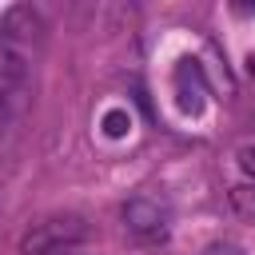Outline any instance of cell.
<instances>
[{"label":"cell","mask_w":255,"mask_h":255,"mask_svg":"<svg viewBox=\"0 0 255 255\" xmlns=\"http://www.w3.org/2000/svg\"><path fill=\"white\" fill-rule=\"evenodd\" d=\"M124 120H128L124 112H108V116H104V128H108L112 135H120V131H124Z\"/></svg>","instance_id":"cell-9"},{"label":"cell","mask_w":255,"mask_h":255,"mask_svg":"<svg viewBox=\"0 0 255 255\" xmlns=\"http://www.w3.org/2000/svg\"><path fill=\"white\" fill-rule=\"evenodd\" d=\"M231 207H235V215H243L247 223H255V179L231 187Z\"/></svg>","instance_id":"cell-6"},{"label":"cell","mask_w":255,"mask_h":255,"mask_svg":"<svg viewBox=\"0 0 255 255\" xmlns=\"http://www.w3.org/2000/svg\"><path fill=\"white\" fill-rule=\"evenodd\" d=\"M251 72H255V56H251Z\"/></svg>","instance_id":"cell-10"},{"label":"cell","mask_w":255,"mask_h":255,"mask_svg":"<svg viewBox=\"0 0 255 255\" xmlns=\"http://www.w3.org/2000/svg\"><path fill=\"white\" fill-rule=\"evenodd\" d=\"M24 84V60L8 48H0V108L8 104V96Z\"/></svg>","instance_id":"cell-5"},{"label":"cell","mask_w":255,"mask_h":255,"mask_svg":"<svg viewBox=\"0 0 255 255\" xmlns=\"http://www.w3.org/2000/svg\"><path fill=\"white\" fill-rule=\"evenodd\" d=\"M167 223H171L167 203L155 199V195H131V199L124 203V227H128L135 239H143V243L163 239V235H167Z\"/></svg>","instance_id":"cell-2"},{"label":"cell","mask_w":255,"mask_h":255,"mask_svg":"<svg viewBox=\"0 0 255 255\" xmlns=\"http://www.w3.org/2000/svg\"><path fill=\"white\" fill-rule=\"evenodd\" d=\"M44 32V20L32 4H12L0 16V40H32Z\"/></svg>","instance_id":"cell-3"},{"label":"cell","mask_w":255,"mask_h":255,"mask_svg":"<svg viewBox=\"0 0 255 255\" xmlns=\"http://www.w3.org/2000/svg\"><path fill=\"white\" fill-rule=\"evenodd\" d=\"M199 255H247L239 243H231V239H215V243H207Z\"/></svg>","instance_id":"cell-7"},{"label":"cell","mask_w":255,"mask_h":255,"mask_svg":"<svg viewBox=\"0 0 255 255\" xmlns=\"http://www.w3.org/2000/svg\"><path fill=\"white\" fill-rule=\"evenodd\" d=\"M0 48H4V44H0Z\"/></svg>","instance_id":"cell-11"},{"label":"cell","mask_w":255,"mask_h":255,"mask_svg":"<svg viewBox=\"0 0 255 255\" xmlns=\"http://www.w3.org/2000/svg\"><path fill=\"white\" fill-rule=\"evenodd\" d=\"M88 235H92V227L80 211H52V215H40L28 223V231L20 235V251L24 255H56V251L84 243Z\"/></svg>","instance_id":"cell-1"},{"label":"cell","mask_w":255,"mask_h":255,"mask_svg":"<svg viewBox=\"0 0 255 255\" xmlns=\"http://www.w3.org/2000/svg\"><path fill=\"white\" fill-rule=\"evenodd\" d=\"M175 92H179V108H183V112H199V108H203L207 84H203V72H199L195 60L179 64V72H175Z\"/></svg>","instance_id":"cell-4"},{"label":"cell","mask_w":255,"mask_h":255,"mask_svg":"<svg viewBox=\"0 0 255 255\" xmlns=\"http://www.w3.org/2000/svg\"><path fill=\"white\" fill-rule=\"evenodd\" d=\"M235 159H239L243 175H251V179H255V143H243V147L235 151Z\"/></svg>","instance_id":"cell-8"}]
</instances>
